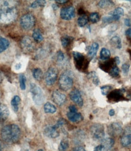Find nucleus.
I'll return each instance as SVG.
<instances>
[{
    "mask_svg": "<svg viewBox=\"0 0 131 151\" xmlns=\"http://www.w3.org/2000/svg\"><path fill=\"white\" fill-rule=\"evenodd\" d=\"M73 78L71 73L69 71L64 72L59 79V86L63 91H68L73 86Z\"/></svg>",
    "mask_w": 131,
    "mask_h": 151,
    "instance_id": "4",
    "label": "nucleus"
},
{
    "mask_svg": "<svg viewBox=\"0 0 131 151\" xmlns=\"http://www.w3.org/2000/svg\"><path fill=\"white\" fill-rule=\"evenodd\" d=\"M65 123H66V121H65L64 119L61 118V119H60L57 121V123L54 126H55L56 128H57V129H58L59 127H60L63 126V125H64Z\"/></svg>",
    "mask_w": 131,
    "mask_h": 151,
    "instance_id": "40",
    "label": "nucleus"
},
{
    "mask_svg": "<svg viewBox=\"0 0 131 151\" xmlns=\"http://www.w3.org/2000/svg\"><path fill=\"white\" fill-rule=\"evenodd\" d=\"M75 12L73 6H68L61 9L60 16L63 20H70L75 17Z\"/></svg>",
    "mask_w": 131,
    "mask_h": 151,
    "instance_id": "8",
    "label": "nucleus"
},
{
    "mask_svg": "<svg viewBox=\"0 0 131 151\" xmlns=\"http://www.w3.org/2000/svg\"><path fill=\"white\" fill-rule=\"evenodd\" d=\"M125 24H126V26H128V27H130L131 26V22H130V20H129V19L128 18H126L125 20Z\"/></svg>",
    "mask_w": 131,
    "mask_h": 151,
    "instance_id": "46",
    "label": "nucleus"
},
{
    "mask_svg": "<svg viewBox=\"0 0 131 151\" xmlns=\"http://www.w3.org/2000/svg\"><path fill=\"white\" fill-rule=\"evenodd\" d=\"M32 37L33 40L37 43H40L43 40V36L42 33L38 29H36L33 31Z\"/></svg>",
    "mask_w": 131,
    "mask_h": 151,
    "instance_id": "22",
    "label": "nucleus"
},
{
    "mask_svg": "<svg viewBox=\"0 0 131 151\" xmlns=\"http://www.w3.org/2000/svg\"><path fill=\"white\" fill-rule=\"evenodd\" d=\"M111 42L114 45H115L116 48H117L118 49L121 48V41L119 37L115 36L114 37H112L111 39Z\"/></svg>",
    "mask_w": 131,
    "mask_h": 151,
    "instance_id": "29",
    "label": "nucleus"
},
{
    "mask_svg": "<svg viewBox=\"0 0 131 151\" xmlns=\"http://www.w3.org/2000/svg\"><path fill=\"white\" fill-rule=\"evenodd\" d=\"M35 23V17L30 14L24 15L20 19V24L23 29L25 30H29L32 29Z\"/></svg>",
    "mask_w": 131,
    "mask_h": 151,
    "instance_id": "6",
    "label": "nucleus"
},
{
    "mask_svg": "<svg viewBox=\"0 0 131 151\" xmlns=\"http://www.w3.org/2000/svg\"><path fill=\"white\" fill-rule=\"evenodd\" d=\"M1 81H2V77H1V74H0V82H1Z\"/></svg>",
    "mask_w": 131,
    "mask_h": 151,
    "instance_id": "53",
    "label": "nucleus"
},
{
    "mask_svg": "<svg viewBox=\"0 0 131 151\" xmlns=\"http://www.w3.org/2000/svg\"><path fill=\"white\" fill-rule=\"evenodd\" d=\"M21 68V64L20 63H17V64L15 65V68H16V70H19V69H20Z\"/></svg>",
    "mask_w": 131,
    "mask_h": 151,
    "instance_id": "51",
    "label": "nucleus"
},
{
    "mask_svg": "<svg viewBox=\"0 0 131 151\" xmlns=\"http://www.w3.org/2000/svg\"><path fill=\"white\" fill-rule=\"evenodd\" d=\"M88 76L90 79H92L93 83L95 84L96 86H98V85L100 83V81H99V79H98V76L97 75L96 73L95 72H91L89 74Z\"/></svg>",
    "mask_w": 131,
    "mask_h": 151,
    "instance_id": "31",
    "label": "nucleus"
},
{
    "mask_svg": "<svg viewBox=\"0 0 131 151\" xmlns=\"http://www.w3.org/2000/svg\"><path fill=\"white\" fill-rule=\"evenodd\" d=\"M121 144L123 147H131V127L126 129L121 138Z\"/></svg>",
    "mask_w": 131,
    "mask_h": 151,
    "instance_id": "12",
    "label": "nucleus"
},
{
    "mask_svg": "<svg viewBox=\"0 0 131 151\" xmlns=\"http://www.w3.org/2000/svg\"><path fill=\"white\" fill-rule=\"evenodd\" d=\"M101 145L103 147L104 151H109L114 144V139L111 138H105L101 140Z\"/></svg>",
    "mask_w": 131,
    "mask_h": 151,
    "instance_id": "17",
    "label": "nucleus"
},
{
    "mask_svg": "<svg viewBox=\"0 0 131 151\" xmlns=\"http://www.w3.org/2000/svg\"><path fill=\"white\" fill-rule=\"evenodd\" d=\"M126 35L129 36V37L131 38V29H129L126 31Z\"/></svg>",
    "mask_w": 131,
    "mask_h": 151,
    "instance_id": "49",
    "label": "nucleus"
},
{
    "mask_svg": "<svg viewBox=\"0 0 131 151\" xmlns=\"http://www.w3.org/2000/svg\"><path fill=\"white\" fill-rule=\"evenodd\" d=\"M44 110L46 113H51V114H52V113H55L57 111V108L51 102H47L44 104Z\"/></svg>",
    "mask_w": 131,
    "mask_h": 151,
    "instance_id": "23",
    "label": "nucleus"
},
{
    "mask_svg": "<svg viewBox=\"0 0 131 151\" xmlns=\"http://www.w3.org/2000/svg\"><path fill=\"white\" fill-rule=\"evenodd\" d=\"M112 87L110 86H105L101 87V93L103 95H107V94L112 90Z\"/></svg>",
    "mask_w": 131,
    "mask_h": 151,
    "instance_id": "37",
    "label": "nucleus"
},
{
    "mask_svg": "<svg viewBox=\"0 0 131 151\" xmlns=\"http://www.w3.org/2000/svg\"><path fill=\"white\" fill-rule=\"evenodd\" d=\"M21 46L23 50L26 52H30L34 48V43L33 40L29 37H24L21 40Z\"/></svg>",
    "mask_w": 131,
    "mask_h": 151,
    "instance_id": "13",
    "label": "nucleus"
},
{
    "mask_svg": "<svg viewBox=\"0 0 131 151\" xmlns=\"http://www.w3.org/2000/svg\"><path fill=\"white\" fill-rule=\"evenodd\" d=\"M67 116L68 119L72 122H79L83 119L81 113L77 111L72 112L69 111V112L67 113Z\"/></svg>",
    "mask_w": 131,
    "mask_h": 151,
    "instance_id": "16",
    "label": "nucleus"
},
{
    "mask_svg": "<svg viewBox=\"0 0 131 151\" xmlns=\"http://www.w3.org/2000/svg\"><path fill=\"white\" fill-rule=\"evenodd\" d=\"M3 145L1 141H0V151H3Z\"/></svg>",
    "mask_w": 131,
    "mask_h": 151,
    "instance_id": "52",
    "label": "nucleus"
},
{
    "mask_svg": "<svg viewBox=\"0 0 131 151\" xmlns=\"http://www.w3.org/2000/svg\"><path fill=\"white\" fill-rule=\"evenodd\" d=\"M20 101H21L20 98L18 96H15L12 99L11 105L13 110L15 112H17L18 110V109H19V104H20Z\"/></svg>",
    "mask_w": 131,
    "mask_h": 151,
    "instance_id": "25",
    "label": "nucleus"
},
{
    "mask_svg": "<svg viewBox=\"0 0 131 151\" xmlns=\"http://www.w3.org/2000/svg\"><path fill=\"white\" fill-rule=\"evenodd\" d=\"M109 74L113 78L118 77L119 74H120V70L117 66H116V65L114 66V67L110 70Z\"/></svg>",
    "mask_w": 131,
    "mask_h": 151,
    "instance_id": "33",
    "label": "nucleus"
},
{
    "mask_svg": "<svg viewBox=\"0 0 131 151\" xmlns=\"http://www.w3.org/2000/svg\"><path fill=\"white\" fill-rule=\"evenodd\" d=\"M11 1H0V23L9 24L13 22L17 17V10Z\"/></svg>",
    "mask_w": 131,
    "mask_h": 151,
    "instance_id": "1",
    "label": "nucleus"
},
{
    "mask_svg": "<svg viewBox=\"0 0 131 151\" xmlns=\"http://www.w3.org/2000/svg\"><path fill=\"white\" fill-rule=\"evenodd\" d=\"M33 76L36 81H40L43 78V71L40 68H35L32 71Z\"/></svg>",
    "mask_w": 131,
    "mask_h": 151,
    "instance_id": "26",
    "label": "nucleus"
},
{
    "mask_svg": "<svg viewBox=\"0 0 131 151\" xmlns=\"http://www.w3.org/2000/svg\"><path fill=\"white\" fill-rule=\"evenodd\" d=\"M98 48H99V45L97 43H93L91 45L88 52V56L90 59H93L95 58V55H97V52L98 50Z\"/></svg>",
    "mask_w": 131,
    "mask_h": 151,
    "instance_id": "21",
    "label": "nucleus"
},
{
    "mask_svg": "<svg viewBox=\"0 0 131 151\" xmlns=\"http://www.w3.org/2000/svg\"><path fill=\"white\" fill-rule=\"evenodd\" d=\"M21 130L16 124H11L4 126L1 130L2 139L9 143H16L21 137Z\"/></svg>",
    "mask_w": 131,
    "mask_h": 151,
    "instance_id": "2",
    "label": "nucleus"
},
{
    "mask_svg": "<svg viewBox=\"0 0 131 151\" xmlns=\"http://www.w3.org/2000/svg\"><path fill=\"white\" fill-rule=\"evenodd\" d=\"M70 99L77 104L78 106L81 107L83 105V100L81 96V94L80 91L77 89H75L72 90L69 94Z\"/></svg>",
    "mask_w": 131,
    "mask_h": 151,
    "instance_id": "10",
    "label": "nucleus"
},
{
    "mask_svg": "<svg viewBox=\"0 0 131 151\" xmlns=\"http://www.w3.org/2000/svg\"><path fill=\"white\" fill-rule=\"evenodd\" d=\"M69 146V141L67 139H64L61 141L58 149L60 151H66L68 149Z\"/></svg>",
    "mask_w": 131,
    "mask_h": 151,
    "instance_id": "30",
    "label": "nucleus"
},
{
    "mask_svg": "<svg viewBox=\"0 0 131 151\" xmlns=\"http://www.w3.org/2000/svg\"><path fill=\"white\" fill-rule=\"evenodd\" d=\"M99 19H100V17L98 13L93 12L89 15V20L93 23L98 22L99 21Z\"/></svg>",
    "mask_w": 131,
    "mask_h": 151,
    "instance_id": "36",
    "label": "nucleus"
},
{
    "mask_svg": "<svg viewBox=\"0 0 131 151\" xmlns=\"http://www.w3.org/2000/svg\"><path fill=\"white\" fill-rule=\"evenodd\" d=\"M26 151H28V150H26Z\"/></svg>",
    "mask_w": 131,
    "mask_h": 151,
    "instance_id": "54",
    "label": "nucleus"
},
{
    "mask_svg": "<svg viewBox=\"0 0 131 151\" xmlns=\"http://www.w3.org/2000/svg\"><path fill=\"white\" fill-rule=\"evenodd\" d=\"M110 56V52L106 48H103L100 52V58L101 60H108Z\"/></svg>",
    "mask_w": 131,
    "mask_h": 151,
    "instance_id": "28",
    "label": "nucleus"
},
{
    "mask_svg": "<svg viewBox=\"0 0 131 151\" xmlns=\"http://www.w3.org/2000/svg\"><path fill=\"white\" fill-rule=\"evenodd\" d=\"M93 151H104V149H103V146L101 145H99L98 146H97L94 150H93Z\"/></svg>",
    "mask_w": 131,
    "mask_h": 151,
    "instance_id": "44",
    "label": "nucleus"
},
{
    "mask_svg": "<svg viewBox=\"0 0 131 151\" xmlns=\"http://www.w3.org/2000/svg\"><path fill=\"white\" fill-rule=\"evenodd\" d=\"M9 115V110L4 104H0V121H5Z\"/></svg>",
    "mask_w": 131,
    "mask_h": 151,
    "instance_id": "18",
    "label": "nucleus"
},
{
    "mask_svg": "<svg viewBox=\"0 0 131 151\" xmlns=\"http://www.w3.org/2000/svg\"><path fill=\"white\" fill-rule=\"evenodd\" d=\"M129 67H130V65L128 63H124L122 65V71L124 74H127L128 73L129 70Z\"/></svg>",
    "mask_w": 131,
    "mask_h": 151,
    "instance_id": "42",
    "label": "nucleus"
},
{
    "mask_svg": "<svg viewBox=\"0 0 131 151\" xmlns=\"http://www.w3.org/2000/svg\"><path fill=\"white\" fill-rule=\"evenodd\" d=\"M114 3L110 0H101L98 3V6L102 9H106L112 7Z\"/></svg>",
    "mask_w": 131,
    "mask_h": 151,
    "instance_id": "27",
    "label": "nucleus"
},
{
    "mask_svg": "<svg viewBox=\"0 0 131 151\" xmlns=\"http://www.w3.org/2000/svg\"><path fill=\"white\" fill-rule=\"evenodd\" d=\"M122 97L123 92L121 90H116L113 92H111L109 95V98L114 101H118Z\"/></svg>",
    "mask_w": 131,
    "mask_h": 151,
    "instance_id": "19",
    "label": "nucleus"
},
{
    "mask_svg": "<svg viewBox=\"0 0 131 151\" xmlns=\"http://www.w3.org/2000/svg\"><path fill=\"white\" fill-rule=\"evenodd\" d=\"M31 93L35 104L40 106L44 101V94L41 88L34 83L31 84Z\"/></svg>",
    "mask_w": 131,
    "mask_h": 151,
    "instance_id": "3",
    "label": "nucleus"
},
{
    "mask_svg": "<svg viewBox=\"0 0 131 151\" xmlns=\"http://www.w3.org/2000/svg\"><path fill=\"white\" fill-rule=\"evenodd\" d=\"M73 56L75 62L77 67L79 68H82L85 63V57L84 55L78 52H73Z\"/></svg>",
    "mask_w": 131,
    "mask_h": 151,
    "instance_id": "15",
    "label": "nucleus"
},
{
    "mask_svg": "<svg viewBox=\"0 0 131 151\" xmlns=\"http://www.w3.org/2000/svg\"><path fill=\"white\" fill-rule=\"evenodd\" d=\"M69 111H72V112L77 111V108L75 107V106H70L69 107Z\"/></svg>",
    "mask_w": 131,
    "mask_h": 151,
    "instance_id": "45",
    "label": "nucleus"
},
{
    "mask_svg": "<svg viewBox=\"0 0 131 151\" xmlns=\"http://www.w3.org/2000/svg\"><path fill=\"white\" fill-rule=\"evenodd\" d=\"M109 15L114 18L115 21H117L119 20L121 16L124 15V10L122 8L118 7L115 9L114 11L111 12Z\"/></svg>",
    "mask_w": 131,
    "mask_h": 151,
    "instance_id": "20",
    "label": "nucleus"
},
{
    "mask_svg": "<svg viewBox=\"0 0 131 151\" xmlns=\"http://www.w3.org/2000/svg\"><path fill=\"white\" fill-rule=\"evenodd\" d=\"M90 134L92 137L97 140H102L105 138V129L100 124H95L90 127Z\"/></svg>",
    "mask_w": 131,
    "mask_h": 151,
    "instance_id": "5",
    "label": "nucleus"
},
{
    "mask_svg": "<svg viewBox=\"0 0 131 151\" xmlns=\"http://www.w3.org/2000/svg\"><path fill=\"white\" fill-rule=\"evenodd\" d=\"M102 21L105 23H111L112 22L115 21V20L114 19V18L112 17L111 15H108V16H105L102 19Z\"/></svg>",
    "mask_w": 131,
    "mask_h": 151,
    "instance_id": "39",
    "label": "nucleus"
},
{
    "mask_svg": "<svg viewBox=\"0 0 131 151\" xmlns=\"http://www.w3.org/2000/svg\"><path fill=\"white\" fill-rule=\"evenodd\" d=\"M70 42H71V39H70L69 37H63V38H62V39H61L62 46L63 47H64V48H66V47H67L70 44Z\"/></svg>",
    "mask_w": 131,
    "mask_h": 151,
    "instance_id": "38",
    "label": "nucleus"
},
{
    "mask_svg": "<svg viewBox=\"0 0 131 151\" xmlns=\"http://www.w3.org/2000/svg\"><path fill=\"white\" fill-rule=\"evenodd\" d=\"M57 60L58 62H62L64 59V55L62 51H59L57 52Z\"/></svg>",
    "mask_w": 131,
    "mask_h": 151,
    "instance_id": "41",
    "label": "nucleus"
},
{
    "mask_svg": "<svg viewBox=\"0 0 131 151\" xmlns=\"http://www.w3.org/2000/svg\"><path fill=\"white\" fill-rule=\"evenodd\" d=\"M9 42L2 37H0V53L6 51L9 46Z\"/></svg>",
    "mask_w": 131,
    "mask_h": 151,
    "instance_id": "24",
    "label": "nucleus"
},
{
    "mask_svg": "<svg viewBox=\"0 0 131 151\" xmlns=\"http://www.w3.org/2000/svg\"><path fill=\"white\" fill-rule=\"evenodd\" d=\"M109 134L113 137H116L120 135L123 132V129L121 125L118 122H113L108 128Z\"/></svg>",
    "mask_w": 131,
    "mask_h": 151,
    "instance_id": "11",
    "label": "nucleus"
},
{
    "mask_svg": "<svg viewBox=\"0 0 131 151\" xmlns=\"http://www.w3.org/2000/svg\"><path fill=\"white\" fill-rule=\"evenodd\" d=\"M88 22V18L86 15H82L78 19V24L80 27L85 26Z\"/></svg>",
    "mask_w": 131,
    "mask_h": 151,
    "instance_id": "32",
    "label": "nucleus"
},
{
    "mask_svg": "<svg viewBox=\"0 0 131 151\" xmlns=\"http://www.w3.org/2000/svg\"><path fill=\"white\" fill-rule=\"evenodd\" d=\"M56 2L59 4H64L67 3L68 1H66V0H58V1H56Z\"/></svg>",
    "mask_w": 131,
    "mask_h": 151,
    "instance_id": "48",
    "label": "nucleus"
},
{
    "mask_svg": "<svg viewBox=\"0 0 131 151\" xmlns=\"http://www.w3.org/2000/svg\"><path fill=\"white\" fill-rule=\"evenodd\" d=\"M44 135L49 138H55L59 136V132L58 129L56 128L54 126H47L44 130Z\"/></svg>",
    "mask_w": 131,
    "mask_h": 151,
    "instance_id": "14",
    "label": "nucleus"
},
{
    "mask_svg": "<svg viewBox=\"0 0 131 151\" xmlns=\"http://www.w3.org/2000/svg\"><path fill=\"white\" fill-rule=\"evenodd\" d=\"M52 99L56 104L60 106L64 104L66 101V96L61 92L56 90L54 91L52 94Z\"/></svg>",
    "mask_w": 131,
    "mask_h": 151,
    "instance_id": "9",
    "label": "nucleus"
},
{
    "mask_svg": "<svg viewBox=\"0 0 131 151\" xmlns=\"http://www.w3.org/2000/svg\"><path fill=\"white\" fill-rule=\"evenodd\" d=\"M58 71L55 68L51 67L47 71L45 74V81L48 86H52L57 79Z\"/></svg>",
    "mask_w": 131,
    "mask_h": 151,
    "instance_id": "7",
    "label": "nucleus"
},
{
    "mask_svg": "<svg viewBox=\"0 0 131 151\" xmlns=\"http://www.w3.org/2000/svg\"><path fill=\"white\" fill-rule=\"evenodd\" d=\"M72 151H86V150L82 146H77L73 148Z\"/></svg>",
    "mask_w": 131,
    "mask_h": 151,
    "instance_id": "43",
    "label": "nucleus"
},
{
    "mask_svg": "<svg viewBox=\"0 0 131 151\" xmlns=\"http://www.w3.org/2000/svg\"><path fill=\"white\" fill-rule=\"evenodd\" d=\"M26 79L25 76L23 74H20L19 75V82L20 85V88L22 90H24L26 89Z\"/></svg>",
    "mask_w": 131,
    "mask_h": 151,
    "instance_id": "34",
    "label": "nucleus"
},
{
    "mask_svg": "<svg viewBox=\"0 0 131 151\" xmlns=\"http://www.w3.org/2000/svg\"><path fill=\"white\" fill-rule=\"evenodd\" d=\"M45 4H46V1H44V0H37V1H33L31 4V7L32 8H37L39 7L44 6Z\"/></svg>",
    "mask_w": 131,
    "mask_h": 151,
    "instance_id": "35",
    "label": "nucleus"
},
{
    "mask_svg": "<svg viewBox=\"0 0 131 151\" xmlns=\"http://www.w3.org/2000/svg\"><path fill=\"white\" fill-rule=\"evenodd\" d=\"M109 115L110 116H114V115H115V111H114V110H113V109H111L110 111H109Z\"/></svg>",
    "mask_w": 131,
    "mask_h": 151,
    "instance_id": "50",
    "label": "nucleus"
},
{
    "mask_svg": "<svg viewBox=\"0 0 131 151\" xmlns=\"http://www.w3.org/2000/svg\"><path fill=\"white\" fill-rule=\"evenodd\" d=\"M114 61L117 65H118L120 63V58H118V57H116V58H115Z\"/></svg>",
    "mask_w": 131,
    "mask_h": 151,
    "instance_id": "47",
    "label": "nucleus"
}]
</instances>
